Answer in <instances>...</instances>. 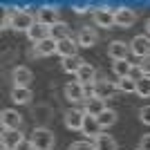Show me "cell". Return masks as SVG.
<instances>
[{
	"instance_id": "cell-29",
	"label": "cell",
	"mask_w": 150,
	"mask_h": 150,
	"mask_svg": "<svg viewBox=\"0 0 150 150\" xmlns=\"http://www.w3.org/2000/svg\"><path fill=\"white\" fill-rule=\"evenodd\" d=\"M72 9H74V13L83 16V13H88L90 9H92V5H90V2H74V5H72Z\"/></svg>"
},
{
	"instance_id": "cell-25",
	"label": "cell",
	"mask_w": 150,
	"mask_h": 150,
	"mask_svg": "<svg viewBox=\"0 0 150 150\" xmlns=\"http://www.w3.org/2000/svg\"><path fill=\"white\" fill-rule=\"evenodd\" d=\"M96 121H99L101 128H112V125L117 123V112H114L112 108H108V110H103V112L96 117Z\"/></svg>"
},
{
	"instance_id": "cell-1",
	"label": "cell",
	"mask_w": 150,
	"mask_h": 150,
	"mask_svg": "<svg viewBox=\"0 0 150 150\" xmlns=\"http://www.w3.org/2000/svg\"><path fill=\"white\" fill-rule=\"evenodd\" d=\"M29 141H31V146H34V150H52L56 137H54V132L47 130V128H34Z\"/></svg>"
},
{
	"instance_id": "cell-10",
	"label": "cell",
	"mask_w": 150,
	"mask_h": 150,
	"mask_svg": "<svg viewBox=\"0 0 150 150\" xmlns=\"http://www.w3.org/2000/svg\"><path fill=\"white\" fill-rule=\"evenodd\" d=\"M65 99L69 103H79V101L85 99V85H81L79 81H69L65 85Z\"/></svg>"
},
{
	"instance_id": "cell-5",
	"label": "cell",
	"mask_w": 150,
	"mask_h": 150,
	"mask_svg": "<svg viewBox=\"0 0 150 150\" xmlns=\"http://www.w3.org/2000/svg\"><path fill=\"white\" fill-rule=\"evenodd\" d=\"M134 20H137L134 9H130V7H117V9H114V25L117 27L128 29V27L134 25Z\"/></svg>"
},
{
	"instance_id": "cell-8",
	"label": "cell",
	"mask_w": 150,
	"mask_h": 150,
	"mask_svg": "<svg viewBox=\"0 0 150 150\" xmlns=\"http://www.w3.org/2000/svg\"><path fill=\"white\" fill-rule=\"evenodd\" d=\"M130 54L137 58H148L150 56V38L148 36H134L130 40Z\"/></svg>"
},
{
	"instance_id": "cell-27",
	"label": "cell",
	"mask_w": 150,
	"mask_h": 150,
	"mask_svg": "<svg viewBox=\"0 0 150 150\" xmlns=\"http://www.w3.org/2000/svg\"><path fill=\"white\" fill-rule=\"evenodd\" d=\"M117 90H119V92H134V90H137V81L130 79V76L117 79Z\"/></svg>"
},
{
	"instance_id": "cell-3",
	"label": "cell",
	"mask_w": 150,
	"mask_h": 150,
	"mask_svg": "<svg viewBox=\"0 0 150 150\" xmlns=\"http://www.w3.org/2000/svg\"><path fill=\"white\" fill-rule=\"evenodd\" d=\"M36 23H40V25H45V27H50V29H52L56 23H61V18H58V9L54 5H43L36 11Z\"/></svg>"
},
{
	"instance_id": "cell-18",
	"label": "cell",
	"mask_w": 150,
	"mask_h": 150,
	"mask_svg": "<svg viewBox=\"0 0 150 150\" xmlns=\"http://www.w3.org/2000/svg\"><path fill=\"white\" fill-rule=\"evenodd\" d=\"M103 110H108L105 101L96 99V96H90V99H85V105H83V112L90 114V117H99Z\"/></svg>"
},
{
	"instance_id": "cell-9",
	"label": "cell",
	"mask_w": 150,
	"mask_h": 150,
	"mask_svg": "<svg viewBox=\"0 0 150 150\" xmlns=\"http://www.w3.org/2000/svg\"><path fill=\"white\" fill-rule=\"evenodd\" d=\"M128 54H130V43H123V40H112L108 45V56L114 61H128Z\"/></svg>"
},
{
	"instance_id": "cell-28",
	"label": "cell",
	"mask_w": 150,
	"mask_h": 150,
	"mask_svg": "<svg viewBox=\"0 0 150 150\" xmlns=\"http://www.w3.org/2000/svg\"><path fill=\"white\" fill-rule=\"evenodd\" d=\"M134 92H137L141 99H148V96H150V76H141V79H139Z\"/></svg>"
},
{
	"instance_id": "cell-7",
	"label": "cell",
	"mask_w": 150,
	"mask_h": 150,
	"mask_svg": "<svg viewBox=\"0 0 150 150\" xmlns=\"http://www.w3.org/2000/svg\"><path fill=\"white\" fill-rule=\"evenodd\" d=\"M0 123H2V130H20V125H23V117H20L16 110L5 108V110L0 112Z\"/></svg>"
},
{
	"instance_id": "cell-11",
	"label": "cell",
	"mask_w": 150,
	"mask_h": 150,
	"mask_svg": "<svg viewBox=\"0 0 150 150\" xmlns=\"http://www.w3.org/2000/svg\"><path fill=\"white\" fill-rule=\"evenodd\" d=\"M27 38H29L34 45L43 43V40H47V38H50V27L40 25V23H34V25L27 29Z\"/></svg>"
},
{
	"instance_id": "cell-35",
	"label": "cell",
	"mask_w": 150,
	"mask_h": 150,
	"mask_svg": "<svg viewBox=\"0 0 150 150\" xmlns=\"http://www.w3.org/2000/svg\"><path fill=\"white\" fill-rule=\"evenodd\" d=\"M146 31H148V34H150V18L146 20Z\"/></svg>"
},
{
	"instance_id": "cell-34",
	"label": "cell",
	"mask_w": 150,
	"mask_h": 150,
	"mask_svg": "<svg viewBox=\"0 0 150 150\" xmlns=\"http://www.w3.org/2000/svg\"><path fill=\"white\" fill-rule=\"evenodd\" d=\"M16 150H34V146H31V141H27V139H23V141H20L18 144V148Z\"/></svg>"
},
{
	"instance_id": "cell-31",
	"label": "cell",
	"mask_w": 150,
	"mask_h": 150,
	"mask_svg": "<svg viewBox=\"0 0 150 150\" xmlns=\"http://www.w3.org/2000/svg\"><path fill=\"white\" fill-rule=\"evenodd\" d=\"M139 119H141V123L150 125V105H144L139 110Z\"/></svg>"
},
{
	"instance_id": "cell-12",
	"label": "cell",
	"mask_w": 150,
	"mask_h": 150,
	"mask_svg": "<svg viewBox=\"0 0 150 150\" xmlns=\"http://www.w3.org/2000/svg\"><path fill=\"white\" fill-rule=\"evenodd\" d=\"M31 25H34V18H31L29 11H13L11 29H16V31H27Z\"/></svg>"
},
{
	"instance_id": "cell-14",
	"label": "cell",
	"mask_w": 150,
	"mask_h": 150,
	"mask_svg": "<svg viewBox=\"0 0 150 150\" xmlns=\"http://www.w3.org/2000/svg\"><path fill=\"white\" fill-rule=\"evenodd\" d=\"M83 119H85V112L72 108V110L65 112V128H67V130H81L83 128Z\"/></svg>"
},
{
	"instance_id": "cell-24",
	"label": "cell",
	"mask_w": 150,
	"mask_h": 150,
	"mask_svg": "<svg viewBox=\"0 0 150 150\" xmlns=\"http://www.w3.org/2000/svg\"><path fill=\"white\" fill-rule=\"evenodd\" d=\"M50 36L54 38V40H65V38H72L69 36V25H65V23H56V25L50 29Z\"/></svg>"
},
{
	"instance_id": "cell-21",
	"label": "cell",
	"mask_w": 150,
	"mask_h": 150,
	"mask_svg": "<svg viewBox=\"0 0 150 150\" xmlns=\"http://www.w3.org/2000/svg\"><path fill=\"white\" fill-rule=\"evenodd\" d=\"M83 63H85L83 58L69 56V58H63V61H61V67H63V72H65V74H79V69H81Z\"/></svg>"
},
{
	"instance_id": "cell-6",
	"label": "cell",
	"mask_w": 150,
	"mask_h": 150,
	"mask_svg": "<svg viewBox=\"0 0 150 150\" xmlns=\"http://www.w3.org/2000/svg\"><path fill=\"white\" fill-rule=\"evenodd\" d=\"M11 81H13V88H29L31 81H34V74L27 65H18L11 72Z\"/></svg>"
},
{
	"instance_id": "cell-33",
	"label": "cell",
	"mask_w": 150,
	"mask_h": 150,
	"mask_svg": "<svg viewBox=\"0 0 150 150\" xmlns=\"http://www.w3.org/2000/svg\"><path fill=\"white\" fill-rule=\"evenodd\" d=\"M139 150H150V134H144L139 141Z\"/></svg>"
},
{
	"instance_id": "cell-22",
	"label": "cell",
	"mask_w": 150,
	"mask_h": 150,
	"mask_svg": "<svg viewBox=\"0 0 150 150\" xmlns=\"http://www.w3.org/2000/svg\"><path fill=\"white\" fill-rule=\"evenodd\" d=\"M11 101L18 105H25L31 101V90L29 88H11Z\"/></svg>"
},
{
	"instance_id": "cell-20",
	"label": "cell",
	"mask_w": 150,
	"mask_h": 150,
	"mask_svg": "<svg viewBox=\"0 0 150 150\" xmlns=\"http://www.w3.org/2000/svg\"><path fill=\"white\" fill-rule=\"evenodd\" d=\"M76 43L81 45V47H94L96 45V31L85 27V29L79 31V36H76Z\"/></svg>"
},
{
	"instance_id": "cell-30",
	"label": "cell",
	"mask_w": 150,
	"mask_h": 150,
	"mask_svg": "<svg viewBox=\"0 0 150 150\" xmlns=\"http://www.w3.org/2000/svg\"><path fill=\"white\" fill-rule=\"evenodd\" d=\"M69 150H94V144H88V141H74L69 146Z\"/></svg>"
},
{
	"instance_id": "cell-23",
	"label": "cell",
	"mask_w": 150,
	"mask_h": 150,
	"mask_svg": "<svg viewBox=\"0 0 150 150\" xmlns=\"http://www.w3.org/2000/svg\"><path fill=\"white\" fill-rule=\"evenodd\" d=\"M94 150H117V141L110 134H99L94 139Z\"/></svg>"
},
{
	"instance_id": "cell-2",
	"label": "cell",
	"mask_w": 150,
	"mask_h": 150,
	"mask_svg": "<svg viewBox=\"0 0 150 150\" xmlns=\"http://www.w3.org/2000/svg\"><path fill=\"white\" fill-rule=\"evenodd\" d=\"M117 94V83L108 81V79H96L92 85V96H96V99L101 101H108L110 96H114Z\"/></svg>"
},
{
	"instance_id": "cell-17",
	"label": "cell",
	"mask_w": 150,
	"mask_h": 150,
	"mask_svg": "<svg viewBox=\"0 0 150 150\" xmlns=\"http://www.w3.org/2000/svg\"><path fill=\"white\" fill-rule=\"evenodd\" d=\"M81 134H85V137H90V139H96V137L101 134V125H99V121H96V117L85 114V119H83V128H81Z\"/></svg>"
},
{
	"instance_id": "cell-19",
	"label": "cell",
	"mask_w": 150,
	"mask_h": 150,
	"mask_svg": "<svg viewBox=\"0 0 150 150\" xmlns=\"http://www.w3.org/2000/svg\"><path fill=\"white\" fill-rule=\"evenodd\" d=\"M76 81L81 83V85H94V81H96V69H94L92 65H88V63H83L81 69H79V74H76Z\"/></svg>"
},
{
	"instance_id": "cell-15",
	"label": "cell",
	"mask_w": 150,
	"mask_h": 150,
	"mask_svg": "<svg viewBox=\"0 0 150 150\" xmlns=\"http://www.w3.org/2000/svg\"><path fill=\"white\" fill-rule=\"evenodd\" d=\"M23 132L20 130H2V134H0V141H2V148H11L16 150L18 148V144L23 141Z\"/></svg>"
},
{
	"instance_id": "cell-26",
	"label": "cell",
	"mask_w": 150,
	"mask_h": 150,
	"mask_svg": "<svg viewBox=\"0 0 150 150\" xmlns=\"http://www.w3.org/2000/svg\"><path fill=\"white\" fill-rule=\"evenodd\" d=\"M112 72L117 74V79L130 76V72H132V63H128V61H114V63H112Z\"/></svg>"
},
{
	"instance_id": "cell-37",
	"label": "cell",
	"mask_w": 150,
	"mask_h": 150,
	"mask_svg": "<svg viewBox=\"0 0 150 150\" xmlns=\"http://www.w3.org/2000/svg\"><path fill=\"white\" fill-rule=\"evenodd\" d=\"M137 150H139V148H137Z\"/></svg>"
},
{
	"instance_id": "cell-13",
	"label": "cell",
	"mask_w": 150,
	"mask_h": 150,
	"mask_svg": "<svg viewBox=\"0 0 150 150\" xmlns=\"http://www.w3.org/2000/svg\"><path fill=\"white\" fill-rule=\"evenodd\" d=\"M76 52H79V43H76L74 38L58 40V50H56V54L61 56V61H63V58H69V56H79Z\"/></svg>"
},
{
	"instance_id": "cell-16",
	"label": "cell",
	"mask_w": 150,
	"mask_h": 150,
	"mask_svg": "<svg viewBox=\"0 0 150 150\" xmlns=\"http://www.w3.org/2000/svg\"><path fill=\"white\" fill-rule=\"evenodd\" d=\"M56 50H58V43L50 36L47 40H43V43L34 45V52H31V56H52V54H56Z\"/></svg>"
},
{
	"instance_id": "cell-4",
	"label": "cell",
	"mask_w": 150,
	"mask_h": 150,
	"mask_svg": "<svg viewBox=\"0 0 150 150\" xmlns=\"http://www.w3.org/2000/svg\"><path fill=\"white\" fill-rule=\"evenodd\" d=\"M94 23L103 29H112L114 27V9L108 5H101L94 9Z\"/></svg>"
},
{
	"instance_id": "cell-32",
	"label": "cell",
	"mask_w": 150,
	"mask_h": 150,
	"mask_svg": "<svg viewBox=\"0 0 150 150\" xmlns=\"http://www.w3.org/2000/svg\"><path fill=\"white\" fill-rule=\"evenodd\" d=\"M139 69H141V76H150V56L139 63Z\"/></svg>"
},
{
	"instance_id": "cell-36",
	"label": "cell",
	"mask_w": 150,
	"mask_h": 150,
	"mask_svg": "<svg viewBox=\"0 0 150 150\" xmlns=\"http://www.w3.org/2000/svg\"><path fill=\"white\" fill-rule=\"evenodd\" d=\"M2 150H11V148H2Z\"/></svg>"
}]
</instances>
